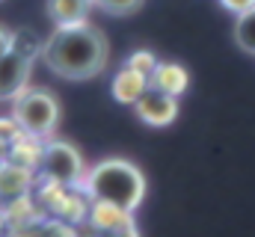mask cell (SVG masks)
<instances>
[{
  "instance_id": "6da1fadb",
  "label": "cell",
  "mask_w": 255,
  "mask_h": 237,
  "mask_svg": "<svg viewBox=\"0 0 255 237\" xmlns=\"http://www.w3.org/2000/svg\"><path fill=\"white\" fill-rule=\"evenodd\" d=\"M42 59L57 77L89 80V77H98L107 68L110 42L89 21L71 24V27H57L48 36V42L42 45Z\"/></svg>"
},
{
  "instance_id": "7a4b0ae2",
  "label": "cell",
  "mask_w": 255,
  "mask_h": 237,
  "mask_svg": "<svg viewBox=\"0 0 255 237\" xmlns=\"http://www.w3.org/2000/svg\"><path fill=\"white\" fill-rule=\"evenodd\" d=\"M83 190L92 202H110L133 214L145 199V175L125 157H107L83 175Z\"/></svg>"
},
{
  "instance_id": "3957f363",
  "label": "cell",
  "mask_w": 255,
  "mask_h": 237,
  "mask_svg": "<svg viewBox=\"0 0 255 237\" xmlns=\"http://www.w3.org/2000/svg\"><path fill=\"white\" fill-rule=\"evenodd\" d=\"M12 118L18 121V127L33 136V139H45L57 130L60 124V101L54 98V92L48 89H24L15 98Z\"/></svg>"
},
{
  "instance_id": "277c9868",
  "label": "cell",
  "mask_w": 255,
  "mask_h": 237,
  "mask_svg": "<svg viewBox=\"0 0 255 237\" xmlns=\"http://www.w3.org/2000/svg\"><path fill=\"white\" fill-rule=\"evenodd\" d=\"M36 172L45 181L57 184V187H71V184L83 181V175H86L80 151L71 142H63V139H51V142L39 145Z\"/></svg>"
},
{
  "instance_id": "5b68a950",
  "label": "cell",
  "mask_w": 255,
  "mask_h": 237,
  "mask_svg": "<svg viewBox=\"0 0 255 237\" xmlns=\"http://www.w3.org/2000/svg\"><path fill=\"white\" fill-rule=\"evenodd\" d=\"M33 62H36V54H27L15 45L0 57V101H15L27 89Z\"/></svg>"
},
{
  "instance_id": "8992f818",
  "label": "cell",
  "mask_w": 255,
  "mask_h": 237,
  "mask_svg": "<svg viewBox=\"0 0 255 237\" xmlns=\"http://www.w3.org/2000/svg\"><path fill=\"white\" fill-rule=\"evenodd\" d=\"M133 110H136V116L142 118L145 124L166 127V124H172L175 116H178V98L175 95H166V92H160L154 86H148L139 95V101L133 104Z\"/></svg>"
},
{
  "instance_id": "52a82bcc",
  "label": "cell",
  "mask_w": 255,
  "mask_h": 237,
  "mask_svg": "<svg viewBox=\"0 0 255 237\" xmlns=\"http://www.w3.org/2000/svg\"><path fill=\"white\" fill-rule=\"evenodd\" d=\"M148 86H154V89H160V92L178 98V95L187 92L190 74H187V68L178 65V62H157L154 71H151V77H148Z\"/></svg>"
},
{
  "instance_id": "ba28073f",
  "label": "cell",
  "mask_w": 255,
  "mask_h": 237,
  "mask_svg": "<svg viewBox=\"0 0 255 237\" xmlns=\"http://www.w3.org/2000/svg\"><path fill=\"white\" fill-rule=\"evenodd\" d=\"M113 98L119 101V104H136L139 101V95L148 89V77L142 74V71H136V68H130V65H122L119 68V74L113 77Z\"/></svg>"
},
{
  "instance_id": "9c48e42d",
  "label": "cell",
  "mask_w": 255,
  "mask_h": 237,
  "mask_svg": "<svg viewBox=\"0 0 255 237\" xmlns=\"http://www.w3.org/2000/svg\"><path fill=\"white\" fill-rule=\"evenodd\" d=\"M92 6H95L92 0H48V18L54 21V27L83 24V21H89Z\"/></svg>"
},
{
  "instance_id": "30bf717a",
  "label": "cell",
  "mask_w": 255,
  "mask_h": 237,
  "mask_svg": "<svg viewBox=\"0 0 255 237\" xmlns=\"http://www.w3.org/2000/svg\"><path fill=\"white\" fill-rule=\"evenodd\" d=\"M86 214H89V223H92L95 232L122 229L128 223H133V220H130V211H122V208H116V205H110V202H92V208H89Z\"/></svg>"
},
{
  "instance_id": "8fae6325",
  "label": "cell",
  "mask_w": 255,
  "mask_h": 237,
  "mask_svg": "<svg viewBox=\"0 0 255 237\" xmlns=\"http://www.w3.org/2000/svg\"><path fill=\"white\" fill-rule=\"evenodd\" d=\"M30 187V166L21 163H3L0 166V196L3 199H18Z\"/></svg>"
},
{
  "instance_id": "7c38bea8",
  "label": "cell",
  "mask_w": 255,
  "mask_h": 237,
  "mask_svg": "<svg viewBox=\"0 0 255 237\" xmlns=\"http://www.w3.org/2000/svg\"><path fill=\"white\" fill-rule=\"evenodd\" d=\"M235 45L244 54L255 57V6L238 15V21H235Z\"/></svg>"
},
{
  "instance_id": "4fadbf2b",
  "label": "cell",
  "mask_w": 255,
  "mask_h": 237,
  "mask_svg": "<svg viewBox=\"0 0 255 237\" xmlns=\"http://www.w3.org/2000/svg\"><path fill=\"white\" fill-rule=\"evenodd\" d=\"M98 9L110 12V15H130L142 6V0H92Z\"/></svg>"
},
{
  "instance_id": "5bb4252c",
  "label": "cell",
  "mask_w": 255,
  "mask_h": 237,
  "mask_svg": "<svg viewBox=\"0 0 255 237\" xmlns=\"http://www.w3.org/2000/svg\"><path fill=\"white\" fill-rule=\"evenodd\" d=\"M125 65L136 68V71H142L145 77H151V71H154V65H157V57H154L151 51H133V54L128 57Z\"/></svg>"
},
{
  "instance_id": "9a60e30c",
  "label": "cell",
  "mask_w": 255,
  "mask_h": 237,
  "mask_svg": "<svg viewBox=\"0 0 255 237\" xmlns=\"http://www.w3.org/2000/svg\"><path fill=\"white\" fill-rule=\"evenodd\" d=\"M39 237H77L68 226H63V223H45L42 226V232H39Z\"/></svg>"
},
{
  "instance_id": "2e32d148",
  "label": "cell",
  "mask_w": 255,
  "mask_h": 237,
  "mask_svg": "<svg viewBox=\"0 0 255 237\" xmlns=\"http://www.w3.org/2000/svg\"><path fill=\"white\" fill-rule=\"evenodd\" d=\"M92 237H139L136 235V226L133 223H128L122 229H107V232H95Z\"/></svg>"
},
{
  "instance_id": "e0dca14e",
  "label": "cell",
  "mask_w": 255,
  "mask_h": 237,
  "mask_svg": "<svg viewBox=\"0 0 255 237\" xmlns=\"http://www.w3.org/2000/svg\"><path fill=\"white\" fill-rule=\"evenodd\" d=\"M229 12H235V15H241V12H247V9H253L255 0H220Z\"/></svg>"
},
{
  "instance_id": "ac0fdd59",
  "label": "cell",
  "mask_w": 255,
  "mask_h": 237,
  "mask_svg": "<svg viewBox=\"0 0 255 237\" xmlns=\"http://www.w3.org/2000/svg\"><path fill=\"white\" fill-rule=\"evenodd\" d=\"M12 42H15V33H9V30H3V27H0V57L12 48Z\"/></svg>"
}]
</instances>
